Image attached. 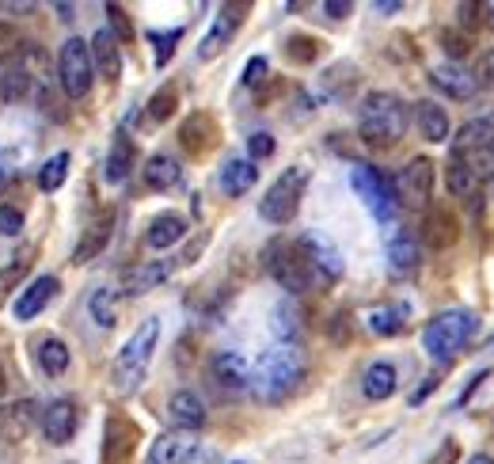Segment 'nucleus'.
Returning a JSON list of instances; mask_svg holds the SVG:
<instances>
[{
	"mask_svg": "<svg viewBox=\"0 0 494 464\" xmlns=\"http://www.w3.org/2000/svg\"><path fill=\"white\" fill-rule=\"evenodd\" d=\"M300 381H305V358H300V350L274 347L255 362V369L247 377V388L255 399H263V404H282L286 396L297 392Z\"/></svg>",
	"mask_w": 494,
	"mask_h": 464,
	"instance_id": "f257e3e1",
	"label": "nucleus"
},
{
	"mask_svg": "<svg viewBox=\"0 0 494 464\" xmlns=\"http://www.w3.org/2000/svg\"><path fill=\"white\" fill-rule=\"evenodd\" d=\"M407 122H411V111L403 107V99L392 92H369L361 99V122L358 134L365 145L373 149H392V145L403 137Z\"/></svg>",
	"mask_w": 494,
	"mask_h": 464,
	"instance_id": "f03ea898",
	"label": "nucleus"
},
{
	"mask_svg": "<svg viewBox=\"0 0 494 464\" xmlns=\"http://www.w3.org/2000/svg\"><path fill=\"white\" fill-rule=\"evenodd\" d=\"M479 320L468 308H445L422 328V347L434 362H453V358L476 339Z\"/></svg>",
	"mask_w": 494,
	"mask_h": 464,
	"instance_id": "7ed1b4c3",
	"label": "nucleus"
},
{
	"mask_svg": "<svg viewBox=\"0 0 494 464\" xmlns=\"http://www.w3.org/2000/svg\"><path fill=\"white\" fill-rule=\"evenodd\" d=\"M263 267L270 270V278L282 286L286 293L300 298V293H308L312 282H316V270L305 256V247L300 240H286V237H274L267 247H263Z\"/></svg>",
	"mask_w": 494,
	"mask_h": 464,
	"instance_id": "20e7f679",
	"label": "nucleus"
},
{
	"mask_svg": "<svg viewBox=\"0 0 494 464\" xmlns=\"http://www.w3.org/2000/svg\"><path fill=\"white\" fill-rule=\"evenodd\" d=\"M160 343V320L156 316H148V320L126 339V347L118 350L115 358V385L118 392H137L141 381H145V373H148V362H153V350Z\"/></svg>",
	"mask_w": 494,
	"mask_h": 464,
	"instance_id": "39448f33",
	"label": "nucleus"
},
{
	"mask_svg": "<svg viewBox=\"0 0 494 464\" xmlns=\"http://www.w3.org/2000/svg\"><path fill=\"white\" fill-rule=\"evenodd\" d=\"M453 160H460L476 183L494 176V126L487 118L468 122L464 130L453 137Z\"/></svg>",
	"mask_w": 494,
	"mask_h": 464,
	"instance_id": "423d86ee",
	"label": "nucleus"
},
{
	"mask_svg": "<svg viewBox=\"0 0 494 464\" xmlns=\"http://www.w3.org/2000/svg\"><path fill=\"white\" fill-rule=\"evenodd\" d=\"M305 187H308L305 167H286V172L270 183V191L263 195L259 217L270 221V225H289L300 209V198H305Z\"/></svg>",
	"mask_w": 494,
	"mask_h": 464,
	"instance_id": "0eeeda50",
	"label": "nucleus"
},
{
	"mask_svg": "<svg viewBox=\"0 0 494 464\" xmlns=\"http://www.w3.org/2000/svg\"><path fill=\"white\" fill-rule=\"evenodd\" d=\"M350 183H354V191L361 195V202L369 206V214H373L377 221H392V217L399 214L396 183L384 176L380 167H373V164H354Z\"/></svg>",
	"mask_w": 494,
	"mask_h": 464,
	"instance_id": "6e6552de",
	"label": "nucleus"
},
{
	"mask_svg": "<svg viewBox=\"0 0 494 464\" xmlns=\"http://www.w3.org/2000/svg\"><path fill=\"white\" fill-rule=\"evenodd\" d=\"M57 80H61V92L69 99H84L92 92V80H96V66H92V50L80 35L66 38V46L57 54Z\"/></svg>",
	"mask_w": 494,
	"mask_h": 464,
	"instance_id": "1a4fd4ad",
	"label": "nucleus"
},
{
	"mask_svg": "<svg viewBox=\"0 0 494 464\" xmlns=\"http://www.w3.org/2000/svg\"><path fill=\"white\" fill-rule=\"evenodd\" d=\"M137 441H141V427L130 415L111 411L103 423V464H126L134 457Z\"/></svg>",
	"mask_w": 494,
	"mask_h": 464,
	"instance_id": "9d476101",
	"label": "nucleus"
},
{
	"mask_svg": "<svg viewBox=\"0 0 494 464\" xmlns=\"http://www.w3.org/2000/svg\"><path fill=\"white\" fill-rule=\"evenodd\" d=\"M396 195H399V206H407V209L429 206V195H434V160L415 156L407 164L396 179Z\"/></svg>",
	"mask_w": 494,
	"mask_h": 464,
	"instance_id": "9b49d317",
	"label": "nucleus"
},
{
	"mask_svg": "<svg viewBox=\"0 0 494 464\" xmlns=\"http://www.w3.org/2000/svg\"><path fill=\"white\" fill-rule=\"evenodd\" d=\"M247 12H251V5H240V0L225 5V8L217 12V19H213L209 35L198 42V57H202V61H213L221 50H228V42L236 38V31H240V24L247 19Z\"/></svg>",
	"mask_w": 494,
	"mask_h": 464,
	"instance_id": "f8f14e48",
	"label": "nucleus"
},
{
	"mask_svg": "<svg viewBox=\"0 0 494 464\" xmlns=\"http://www.w3.org/2000/svg\"><path fill=\"white\" fill-rule=\"evenodd\" d=\"M179 145L190 156H209L221 145V126L209 111H195L179 126Z\"/></svg>",
	"mask_w": 494,
	"mask_h": 464,
	"instance_id": "ddd939ff",
	"label": "nucleus"
},
{
	"mask_svg": "<svg viewBox=\"0 0 494 464\" xmlns=\"http://www.w3.org/2000/svg\"><path fill=\"white\" fill-rule=\"evenodd\" d=\"M76 427H80V411H76L73 399H66V396L54 399V404H46V411L38 415V430H42V438H46L50 446H66V441H73Z\"/></svg>",
	"mask_w": 494,
	"mask_h": 464,
	"instance_id": "4468645a",
	"label": "nucleus"
},
{
	"mask_svg": "<svg viewBox=\"0 0 494 464\" xmlns=\"http://www.w3.org/2000/svg\"><path fill=\"white\" fill-rule=\"evenodd\" d=\"M460 240V217L457 209L449 206H426V217H422V244L434 247V251H445Z\"/></svg>",
	"mask_w": 494,
	"mask_h": 464,
	"instance_id": "2eb2a0df",
	"label": "nucleus"
},
{
	"mask_svg": "<svg viewBox=\"0 0 494 464\" xmlns=\"http://www.w3.org/2000/svg\"><path fill=\"white\" fill-rule=\"evenodd\" d=\"M111 232H115V209L111 206H103L99 214L84 225L80 232V240L73 247V263H92L99 251H106V244H111Z\"/></svg>",
	"mask_w": 494,
	"mask_h": 464,
	"instance_id": "dca6fc26",
	"label": "nucleus"
},
{
	"mask_svg": "<svg viewBox=\"0 0 494 464\" xmlns=\"http://www.w3.org/2000/svg\"><path fill=\"white\" fill-rule=\"evenodd\" d=\"M300 247H305L312 270L324 282H338L342 278V256H338V247L328 237H319V232H305V237H300Z\"/></svg>",
	"mask_w": 494,
	"mask_h": 464,
	"instance_id": "f3484780",
	"label": "nucleus"
},
{
	"mask_svg": "<svg viewBox=\"0 0 494 464\" xmlns=\"http://www.w3.org/2000/svg\"><path fill=\"white\" fill-rule=\"evenodd\" d=\"M57 289H61V282L54 278V274H38V278L12 301V316H15V320H24V324L35 320V316L57 298Z\"/></svg>",
	"mask_w": 494,
	"mask_h": 464,
	"instance_id": "a211bd4d",
	"label": "nucleus"
},
{
	"mask_svg": "<svg viewBox=\"0 0 494 464\" xmlns=\"http://www.w3.org/2000/svg\"><path fill=\"white\" fill-rule=\"evenodd\" d=\"M38 423V408L31 399H15V404H0V441L5 446H15L24 441L27 430Z\"/></svg>",
	"mask_w": 494,
	"mask_h": 464,
	"instance_id": "6ab92c4d",
	"label": "nucleus"
},
{
	"mask_svg": "<svg viewBox=\"0 0 494 464\" xmlns=\"http://www.w3.org/2000/svg\"><path fill=\"white\" fill-rule=\"evenodd\" d=\"M92 50V66L106 84H118L122 80V54H118V38L111 35V27H99L96 38L88 42Z\"/></svg>",
	"mask_w": 494,
	"mask_h": 464,
	"instance_id": "aec40b11",
	"label": "nucleus"
},
{
	"mask_svg": "<svg viewBox=\"0 0 494 464\" xmlns=\"http://www.w3.org/2000/svg\"><path fill=\"white\" fill-rule=\"evenodd\" d=\"M429 80H434V88H441L445 96L453 99H471L479 88L476 73H468L464 66H457V61H445V66H434L429 69Z\"/></svg>",
	"mask_w": 494,
	"mask_h": 464,
	"instance_id": "412c9836",
	"label": "nucleus"
},
{
	"mask_svg": "<svg viewBox=\"0 0 494 464\" xmlns=\"http://www.w3.org/2000/svg\"><path fill=\"white\" fill-rule=\"evenodd\" d=\"M190 453H198V438L187 434V430H171L160 434L148 449V464H183Z\"/></svg>",
	"mask_w": 494,
	"mask_h": 464,
	"instance_id": "4be33fe9",
	"label": "nucleus"
},
{
	"mask_svg": "<svg viewBox=\"0 0 494 464\" xmlns=\"http://www.w3.org/2000/svg\"><path fill=\"white\" fill-rule=\"evenodd\" d=\"M167 411H171V423H176L179 430H187V434H195V430L206 427V404H202V396L190 392V388H179L176 396H171Z\"/></svg>",
	"mask_w": 494,
	"mask_h": 464,
	"instance_id": "5701e85b",
	"label": "nucleus"
},
{
	"mask_svg": "<svg viewBox=\"0 0 494 464\" xmlns=\"http://www.w3.org/2000/svg\"><path fill=\"white\" fill-rule=\"evenodd\" d=\"M134 160H137V149H134L130 134L118 130V134H115V141H111V153H106V167H103L106 183H126V179H130Z\"/></svg>",
	"mask_w": 494,
	"mask_h": 464,
	"instance_id": "b1692460",
	"label": "nucleus"
},
{
	"mask_svg": "<svg viewBox=\"0 0 494 464\" xmlns=\"http://www.w3.org/2000/svg\"><path fill=\"white\" fill-rule=\"evenodd\" d=\"M418 259H422V247L415 240V232L403 228L388 240V267L399 274V278H411V274L418 270Z\"/></svg>",
	"mask_w": 494,
	"mask_h": 464,
	"instance_id": "393cba45",
	"label": "nucleus"
},
{
	"mask_svg": "<svg viewBox=\"0 0 494 464\" xmlns=\"http://www.w3.org/2000/svg\"><path fill=\"white\" fill-rule=\"evenodd\" d=\"M209 373H213V381H217L225 392H240V388H247V377H251V369H247V362L240 354H217L209 362Z\"/></svg>",
	"mask_w": 494,
	"mask_h": 464,
	"instance_id": "a878e982",
	"label": "nucleus"
},
{
	"mask_svg": "<svg viewBox=\"0 0 494 464\" xmlns=\"http://www.w3.org/2000/svg\"><path fill=\"white\" fill-rule=\"evenodd\" d=\"M145 183H148V191H176V187L183 183V164L176 156H167V153L148 156Z\"/></svg>",
	"mask_w": 494,
	"mask_h": 464,
	"instance_id": "bb28decb",
	"label": "nucleus"
},
{
	"mask_svg": "<svg viewBox=\"0 0 494 464\" xmlns=\"http://www.w3.org/2000/svg\"><path fill=\"white\" fill-rule=\"evenodd\" d=\"M415 122H418V134L426 137V141H445L449 137V115H445V107L441 103H434V99H418L415 103Z\"/></svg>",
	"mask_w": 494,
	"mask_h": 464,
	"instance_id": "cd10ccee",
	"label": "nucleus"
},
{
	"mask_svg": "<svg viewBox=\"0 0 494 464\" xmlns=\"http://www.w3.org/2000/svg\"><path fill=\"white\" fill-rule=\"evenodd\" d=\"M255 179H259V167H255V160H228L221 167V191L228 198L247 195L251 187H255Z\"/></svg>",
	"mask_w": 494,
	"mask_h": 464,
	"instance_id": "c85d7f7f",
	"label": "nucleus"
},
{
	"mask_svg": "<svg viewBox=\"0 0 494 464\" xmlns=\"http://www.w3.org/2000/svg\"><path fill=\"white\" fill-rule=\"evenodd\" d=\"M183 237H187V221H183L179 214H160V217H153V221H148V232H145L148 247H156V251L176 247Z\"/></svg>",
	"mask_w": 494,
	"mask_h": 464,
	"instance_id": "c756f323",
	"label": "nucleus"
},
{
	"mask_svg": "<svg viewBox=\"0 0 494 464\" xmlns=\"http://www.w3.org/2000/svg\"><path fill=\"white\" fill-rule=\"evenodd\" d=\"M167 274H171L167 263L137 267V270H130V274L122 278V293H126V298H141V293H148V289H156L160 282H167Z\"/></svg>",
	"mask_w": 494,
	"mask_h": 464,
	"instance_id": "7c9ffc66",
	"label": "nucleus"
},
{
	"mask_svg": "<svg viewBox=\"0 0 494 464\" xmlns=\"http://www.w3.org/2000/svg\"><path fill=\"white\" fill-rule=\"evenodd\" d=\"M270 324H274V335L282 339V347H293L300 339V331H305V320H300L297 301H282V305H277L274 316H270Z\"/></svg>",
	"mask_w": 494,
	"mask_h": 464,
	"instance_id": "2f4dec72",
	"label": "nucleus"
},
{
	"mask_svg": "<svg viewBox=\"0 0 494 464\" xmlns=\"http://www.w3.org/2000/svg\"><path fill=\"white\" fill-rule=\"evenodd\" d=\"M396 366L392 362H373L369 369H365V381H361V388H365V396L369 399H388L392 392H396Z\"/></svg>",
	"mask_w": 494,
	"mask_h": 464,
	"instance_id": "473e14b6",
	"label": "nucleus"
},
{
	"mask_svg": "<svg viewBox=\"0 0 494 464\" xmlns=\"http://www.w3.org/2000/svg\"><path fill=\"white\" fill-rule=\"evenodd\" d=\"M69 362H73V354L61 339H42L38 343V369L46 377H61L69 369Z\"/></svg>",
	"mask_w": 494,
	"mask_h": 464,
	"instance_id": "72a5a7b5",
	"label": "nucleus"
},
{
	"mask_svg": "<svg viewBox=\"0 0 494 464\" xmlns=\"http://www.w3.org/2000/svg\"><path fill=\"white\" fill-rule=\"evenodd\" d=\"M445 187H449V195L453 198H476L479 195L476 176H471L468 167L460 160H453V156H449V164H445Z\"/></svg>",
	"mask_w": 494,
	"mask_h": 464,
	"instance_id": "f704fd0d",
	"label": "nucleus"
},
{
	"mask_svg": "<svg viewBox=\"0 0 494 464\" xmlns=\"http://www.w3.org/2000/svg\"><path fill=\"white\" fill-rule=\"evenodd\" d=\"M31 88H35V80H31V73L24 66L0 73V99L5 103H24L31 96Z\"/></svg>",
	"mask_w": 494,
	"mask_h": 464,
	"instance_id": "c9c22d12",
	"label": "nucleus"
},
{
	"mask_svg": "<svg viewBox=\"0 0 494 464\" xmlns=\"http://www.w3.org/2000/svg\"><path fill=\"white\" fill-rule=\"evenodd\" d=\"M118 293L111 289V286H99L96 293H92V301H88V308H92V320L103 328V331H111L115 324H118Z\"/></svg>",
	"mask_w": 494,
	"mask_h": 464,
	"instance_id": "e433bc0d",
	"label": "nucleus"
},
{
	"mask_svg": "<svg viewBox=\"0 0 494 464\" xmlns=\"http://www.w3.org/2000/svg\"><path fill=\"white\" fill-rule=\"evenodd\" d=\"M69 164H73V156H69V153L50 156L46 164L38 167V191H46V195L61 191V187H66V176H69Z\"/></svg>",
	"mask_w": 494,
	"mask_h": 464,
	"instance_id": "4c0bfd02",
	"label": "nucleus"
},
{
	"mask_svg": "<svg viewBox=\"0 0 494 464\" xmlns=\"http://www.w3.org/2000/svg\"><path fill=\"white\" fill-rule=\"evenodd\" d=\"M176 111H179V84H164L145 107L148 122H167V118H176Z\"/></svg>",
	"mask_w": 494,
	"mask_h": 464,
	"instance_id": "58836bf2",
	"label": "nucleus"
},
{
	"mask_svg": "<svg viewBox=\"0 0 494 464\" xmlns=\"http://www.w3.org/2000/svg\"><path fill=\"white\" fill-rule=\"evenodd\" d=\"M407 324V305H380L369 312V328L377 335H399Z\"/></svg>",
	"mask_w": 494,
	"mask_h": 464,
	"instance_id": "ea45409f",
	"label": "nucleus"
},
{
	"mask_svg": "<svg viewBox=\"0 0 494 464\" xmlns=\"http://www.w3.org/2000/svg\"><path fill=\"white\" fill-rule=\"evenodd\" d=\"M286 54H289V61H297V66H312V61L324 54V42L312 38V35H289Z\"/></svg>",
	"mask_w": 494,
	"mask_h": 464,
	"instance_id": "a19ab883",
	"label": "nucleus"
},
{
	"mask_svg": "<svg viewBox=\"0 0 494 464\" xmlns=\"http://www.w3.org/2000/svg\"><path fill=\"white\" fill-rule=\"evenodd\" d=\"M441 50L449 54V61H457V66H460V57L471 54V35H464L457 27H445L441 31Z\"/></svg>",
	"mask_w": 494,
	"mask_h": 464,
	"instance_id": "79ce46f5",
	"label": "nucleus"
},
{
	"mask_svg": "<svg viewBox=\"0 0 494 464\" xmlns=\"http://www.w3.org/2000/svg\"><path fill=\"white\" fill-rule=\"evenodd\" d=\"M24 54V35H19L15 24H0V66L12 57Z\"/></svg>",
	"mask_w": 494,
	"mask_h": 464,
	"instance_id": "37998d69",
	"label": "nucleus"
},
{
	"mask_svg": "<svg viewBox=\"0 0 494 464\" xmlns=\"http://www.w3.org/2000/svg\"><path fill=\"white\" fill-rule=\"evenodd\" d=\"M179 38H183V27H176L171 35H148V42H153V46H156V66H160V69H164L167 61H171V54H176Z\"/></svg>",
	"mask_w": 494,
	"mask_h": 464,
	"instance_id": "c03bdc74",
	"label": "nucleus"
},
{
	"mask_svg": "<svg viewBox=\"0 0 494 464\" xmlns=\"http://www.w3.org/2000/svg\"><path fill=\"white\" fill-rule=\"evenodd\" d=\"M106 19H111V35L118 38V42H134V24H130V15H126V8L122 5H106Z\"/></svg>",
	"mask_w": 494,
	"mask_h": 464,
	"instance_id": "a18cd8bd",
	"label": "nucleus"
},
{
	"mask_svg": "<svg viewBox=\"0 0 494 464\" xmlns=\"http://www.w3.org/2000/svg\"><path fill=\"white\" fill-rule=\"evenodd\" d=\"M0 232H5V237H19V232H24V209L12 202H0Z\"/></svg>",
	"mask_w": 494,
	"mask_h": 464,
	"instance_id": "49530a36",
	"label": "nucleus"
},
{
	"mask_svg": "<svg viewBox=\"0 0 494 464\" xmlns=\"http://www.w3.org/2000/svg\"><path fill=\"white\" fill-rule=\"evenodd\" d=\"M31 259H35V247H27L19 259H12V263L5 267V274H0V282H15V278H24L27 267H31Z\"/></svg>",
	"mask_w": 494,
	"mask_h": 464,
	"instance_id": "de8ad7c7",
	"label": "nucleus"
},
{
	"mask_svg": "<svg viewBox=\"0 0 494 464\" xmlns=\"http://www.w3.org/2000/svg\"><path fill=\"white\" fill-rule=\"evenodd\" d=\"M15 172H19V153H15V149H5V145H0V187L12 183V179H15Z\"/></svg>",
	"mask_w": 494,
	"mask_h": 464,
	"instance_id": "09e8293b",
	"label": "nucleus"
},
{
	"mask_svg": "<svg viewBox=\"0 0 494 464\" xmlns=\"http://www.w3.org/2000/svg\"><path fill=\"white\" fill-rule=\"evenodd\" d=\"M267 73H270L267 57H251V61H247V69H244V76H240V84H244V88H255V84H259Z\"/></svg>",
	"mask_w": 494,
	"mask_h": 464,
	"instance_id": "8fccbe9b",
	"label": "nucleus"
},
{
	"mask_svg": "<svg viewBox=\"0 0 494 464\" xmlns=\"http://www.w3.org/2000/svg\"><path fill=\"white\" fill-rule=\"evenodd\" d=\"M247 149H251V156H255V160H267V156H274L277 145H274V137H270V134H251V137H247Z\"/></svg>",
	"mask_w": 494,
	"mask_h": 464,
	"instance_id": "3c124183",
	"label": "nucleus"
},
{
	"mask_svg": "<svg viewBox=\"0 0 494 464\" xmlns=\"http://www.w3.org/2000/svg\"><path fill=\"white\" fill-rule=\"evenodd\" d=\"M476 80L487 84V88H494V50H483L476 57Z\"/></svg>",
	"mask_w": 494,
	"mask_h": 464,
	"instance_id": "603ef678",
	"label": "nucleus"
},
{
	"mask_svg": "<svg viewBox=\"0 0 494 464\" xmlns=\"http://www.w3.org/2000/svg\"><path fill=\"white\" fill-rule=\"evenodd\" d=\"M460 27H464V35H471V31H479L483 27V12H479V5H460Z\"/></svg>",
	"mask_w": 494,
	"mask_h": 464,
	"instance_id": "864d4df0",
	"label": "nucleus"
},
{
	"mask_svg": "<svg viewBox=\"0 0 494 464\" xmlns=\"http://www.w3.org/2000/svg\"><path fill=\"white\" fill-rule=\"evenodd\" d=\"M457 460H460V446H457L453 438H449V441H441V446H438V453L429 457L426 464H457Z\"/></svg>",
	"mask_w": 494,
	"mask_h": 464,
	"instance_id": "5fc2aeb1",
	"label": "nucleus"
},
{
	"mask_svg": "<svg viewBox=\"0 0 494 464\" xmlns=\"http://www.w3.org/2000/svg\"><path fill=\"white\" fill-rule=\"evenodd\" d=\"M328 335H331V343H338V347H342V343H350V316H347V312H338L335 320H331V331H328Z\"/></svg>",
	"mask_w": 494,
	"mask_h": 464,
	"instance_id": "6e6d98bb",
	"label": "nucleus"
},
{
	"mask_svg": "<svg viewBox=\"0 0 494 464\" xmlns=\"http://www.w3.org/2000/svg\"><path fill=\"white\" fill-rule=\"evenodd\" d=\"M350 12H354V5H347V0H328V5H324L328 19H347Z\"/></svg>",
	"mask_w": 494,
	"mask_h": 464,
	"instance_id": "4d7b16f0",
	"label": "nucleus"
},
{
	"mask_svg": "<svg viewBox=\"0 0 494 464\" xmlns=\"http://www.w3.org/2000/svg\"><path fill=\"white\" fill-rule=\"evenodd\" d=\"M434 388H438V377H429V381H422V385H418V392L411 396V404L418 408V404H422V399H429V396H434Z\"/></svg>",
	"mask_w": 494,
	"mask_h": 464,
	"instance_id": "13d9d810",
	"label": "nucleus"
},
{
	"mask_svg": "<svg viewBox=\"0 0 494 464\" xmlns=\"http://www.w3.org/2000/svg\"><path fill=\"white\" fill-rule=\"evenodd\" d=\"M183 464H217V457H213V453H206V449H198V453H190Z\"/></svg>",
	"mask_w": 494,
	"mask_h": 464,
	"instance_id": "bf43d9fd",
	"label": "nucleus"
},
{
	"mask_svg": "<svg viewBox=\"0 0 494 464\" xmlns=\"http://www.w3.org/2000/svg\"><path fill=\"white\" fill-rule=\"evenodd\" d=\"M479 12H483V24H487V27H494V0L479 5Z\"/></svg>",
	"mask_w": 494,
	"mask_h": 464,
	"instance_id": "052dcab7",
	"label": "nucleus"
},
{
	"mask_svg": "<svg viewBox=\"0 0 494 464\" xmlns=\"http://www.w3.org/2000/svg\"><path fill=\"white\" fill-rule=\"evenodd\" d=\"M8 392V373H5V362H0V396Z\"/></svg>",
	"mask_w": 494,
	"mask_h": 464,
	"instance_id": "680f3d73",
	"label": "nucleus"
},
{
	"mask_svg": "<svg viewBox=\"0 0 494 464\" xmlns=\"http://www.w3.org/2000/svg\"><path fill=\"white\" fill-rule=\"evenodd\" d=\"M403 5H377V12H384V15H396Z\"/></svg>",
	"mask_w": 494,
	"mask_h": 464,
	"instance_id": "e2e57ef3",
	"label": "nucleus"
},
{
	"mask_svg": "<svg viewBox=\"0 0 494 464\" xmlns=\"http://www.w3.org/2000/svg\"><path fill=\"white\" fill-rule=\"evenodd\" d=\"M468 464H494V457H487V453H479V457H471Z\"/></svg>",
	"mask_w": 494,
	"mask_h": 464,
	"instance_id": "0e129e2a",
	"label": "nucleus"
},
{
	"mask_svg": "<svg viewBox=\"0 0 494 464\" xmlns=\"http://www.w3.org/2000/svg\"><path fill=\"white\" fill-rule=\"evenodd\" d=\"M61 464H76V460H61Z\"/></svg>",
	"mask_w": 494,
	"mask_h": 464,
	"instance_id": "69168bd1",
	"label": "nucleus"
}]
</instances>
